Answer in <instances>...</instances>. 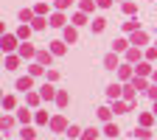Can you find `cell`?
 Returning <instances> with one entry per match:
<instances>
[{"instance_id":"1","label":"cell","mask_w":157,"mask_h":140,"mask_svg":"<svg viewBox=\"0 0 157 140\" xmlns=\"http://www.w3.org/2000/svg\"><path fill=\"white\" fill-rule=\"evenodd\" d=\"M31 87V78H20V81H17V90H28Z\"/></svg>"},{"instance_id":"2","label":"cell","mask_w":157,"mask_h":140,"mask_svg":"<svg viewBox=\"0 0 157 140\" xmlns=\"http://www.w3.org/2000/svg\"><path fill=\"white\" fill-rule=\"evenodd\" d=\"M107 93H109V98H118V93H121V87H118V84H112V87H109Z\"/></svg>"},{"instance_id":"3","label":"cell","mask_w":157,"mask_h":140,"mask_svg":"<svg viewBox=\"0 0 157 140\" xmlns=\"http://www.w3.org/2000/svg\"><path fill=\"white\" fill-rule=\"evenodd\" d=\"M3 48H6V51L14 48V36H6V39H3Z\"/></svg>"},{"instance_id":"4","label":"cell","mask_w":157,"mask_h":140,"mask_svg":"<svg viewBox=\"0 0 157 140\" xmlns=\"http://www.w3.org/2000/svg\"><path fill=\"white\" fill-rule=\"evenodd\" d=\"M42 98H53V87H42Z\"/></svg>"},{"instance_id":"5","label":"cell","mask_w":157,"mask_h":140,"mask_svg":"<svg viewBox=\"0 0 157 140\" xmlns=\"http://www.w3.org/2000/svg\"><path fill=\"white\" fill-rule=\"evenodd\" d=\"M95 134H98L95 129H87V132H84V140H95Z\"/></svg>"},{"instance_id":"6","label":"cell","mask_w":157,"mask_h":140,"mask_svg":"<svg viewBox=\"0 0 157 140\" xmlns=\"http://www.w3.org/2000/svg\"><path fill=\"white\" fill-rule=\"evenodd\" d=\"M73 0H59V9H65V6H70Z\"/></svg>"},{"instance_id":"7","label":"cell","mask_w":157,"mask_h":140,"mask_svg":"<svg viewBox=\"0 0 157 140\" xmlns=\"http://www.w3.org/2000/svg\"><path fill=\"white\" fill-rule=\"evenodd\" d=\"M95 3H98V6H109V0H95Z\"/></svg>"}]
</instances>
